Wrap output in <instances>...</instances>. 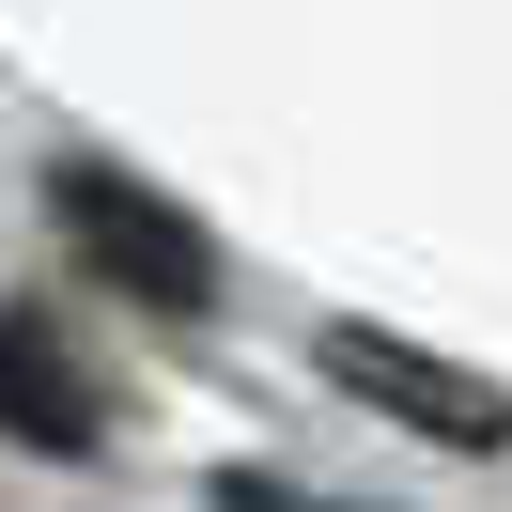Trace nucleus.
<instances>
[{"mask_svg":"<svg viewBox=\"0 0 512 512\" xmlns=\"http://www.w3.org/2000/svg\"><path fill=\"white\" fill-rule=\"evenodd\" d=\"M47 218H63L78 249H94L109 280L140 295V311H171V326H187V311H218V249H202V218H187V202H156L140 171L63 156V171H47Z\"/></svg>","mask_w":512,"mask_h":512,"instance_id":"f257e3e1","label":"nucleus"},{"mask_svg":"<svg viewBox=\"0 0 512 512\" xmlns=\"http://www.w3.org/2000/svg\"><path fill=\"white\" fill-rule=\"evenodd\" d=\"M326 373H342V404H373V419H404V435H435V450H512V388H481V373H450L435 342H404V326H326Z\"/></svg>","mask_w":512,"mask_h":512,"instance_id":"f03ea898","label":"nucleus"},{"mask_svg":"<svg viewBox=\"0 0 512 512\" xmlns=\"http://www.w3.org/2000/svg\"><path fill=\"white\" fill-rule=\"evenodd\" d=\"M0 435L47 450V466H78V450L109 435V388L78 373V342H63L47 311H0Z\"/></svg>","mask_w":512,"mask_h":512,"instance_id":"7ed1b4c3","label":"nucleus"},{"mask_svg":"<svg viewBox=\"0 0 512 512\" xmlns=\"http://www.w3.org/2000/svg\"><path fill=\"white\" fill-rule=\"evenodd\" d=\"M218 512H326V497H295V481H218Z\"/></svg>","mask_w":512,"mask_h":512,"instance_id":"20e7f679","label":"nucleus"}]
</instances>
